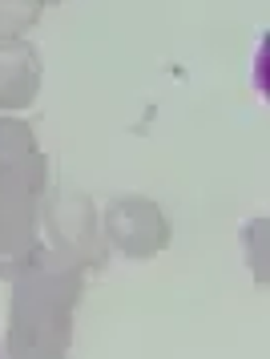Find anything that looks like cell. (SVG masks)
<instances>
[{
	"mask_svg": "<svg viewBox=\"0 0 270 359\" xmlns=\"http://www.w3.org/2000/svg\"><path fill=\"white\" fill-rule=\"evenodd\" d=\"M8 303V355H65L81 299V266L61 250H32Z\"/></svg>",
	"mask_w": 270,
	"mask_h": 359,
	"instance_id": "1",
	"label": "cell"
},
{
	"mask_svg": "<svg viewBox=\"0 0 270 359\" xmlns=\"http://www.w3.org/2000/svg\"><path fill=\"white\" fill-rule=\"evenodd\" d=\"M45 190V158L32 130L0 121V278H13L36 250V210Z\"/></svg>",
	"mask_w": 270,
	"mask_h": 359,
	"instance_id": "2",
	"label": "cell"
},
{
	"mask_svg": "<svg viewBox=\"0 0 270 359\" xmlns=\"http://www.w3.org/2000/svg\"><path fill=\"white\" fill-rule=\"evenodd\" d=\"M48 238H53V250H61L65 259H73L81 271H101L105 266V243L97 234V214L93 202L65 186L48 198Z\"/></svg>",
	"mask_w": 270,
	"mask_h": 359,
	"instance_id": "3",
	"label": "cell"
},
{
	"mask_svg": "<svg viewBox=\"0 0 270 359\" xmlns=\"http://www.w3.org/2000/svg\"><path fill=\"white\" fill-rule=\"evenodd\" d=\"M105 238L129 259H149L170 246V222L149 198H117L105 214Z\"/></svg>",
	"mask_w": 270,
	"mask_h": 359,
	"instance_id": "4",
	"label": "cell"
},
{
	"mask_svg": "<svg viewBox=\"0 0 270 359\" xmlns=\"http://www.w3.org/2000/svg\"><path fill=\"white\" fill-rule=\"evenodd\" d=\"M36 85H41V61L32 45L25 41H0V109H25L36 97Z\"/></svg>",
	"mask_w": 270,
	"mask_h": 359,
	"instance_id": "5",
	"label": "cell"
},
{
	"mask_svg": "<svg viewBox=\"0 0 270 359\" xmlns=\"http://www.w3.org/2000/svg\"><path fill=\"white\" fill-rule=\"evenodd\" d=\"M36 13H41V0H0V41L32 29Z\"/></svg>",
	"mask_w": 270,
	"mask_h": 359,
	"instance_id": "6",
	"label": "cell"
},
{
	"mask_svg": "<svg viewBox=\"0 0 270 359\" xmlns=\"http://www.w3.org/2000/svg\"><path fill=\"white\" fill-rule=\"evenodd\" d=\"M41 4H45V0H41Z\"/></svg>",
	"mask_w": 270,
	"mask_h": 359,
	"instance_id": "7",
	"label": "cell"
}]
</instances>
